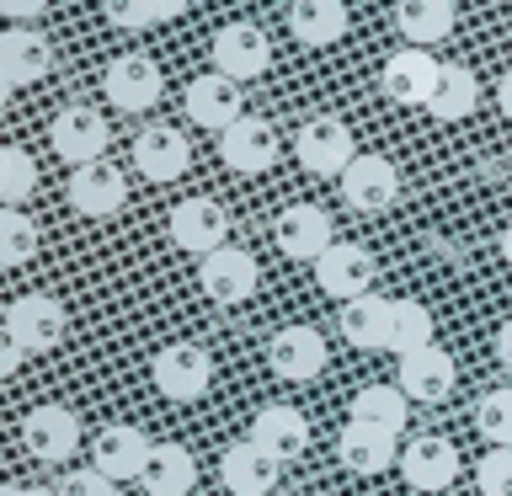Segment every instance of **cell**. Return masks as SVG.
<instances>
[{
    "label": "cell",
    "mask_w": 512,
    "mask_h": 496,
    "mask_svg": "<svg viewBox=\"0 0 512 496\" xmlns=\"http://www.w3.org/2000/svg\"><path fill=\"white\" fill-rule=\"evenodd\" d=\"M150 454H155V438L144 427H134V422H107L91 438V464L107 480H139L144 464H150Z\"/></svg>",
    "instance_id": "obj_7"
},
{
    "label": "cell",
    "mask_w": 512,
    "mask_h": 496,
    "mask_svg": "<svg viewBox=\"0 0 512 496\" xmlns=\"http://www.w3.org/2000/svg\"><path fill=\"white\" fill-rule=\"evenodd\" d=\"M374 278H379L374 251H368V246H352V240H336V246L315 262L320 294H331V299H342V304L374 294Z\"/></svg>",
    "instance_id": "obj_2"
},
{
    "label": "cell",
    "mask_w": 512,
    "mask_h": 496,
    "mask_svg": "<svg viewBox=\"0 0 512 496\" xmlns=\"http://www.w3.org/2000/svg\"><path fill=\"white\" fill-rule=\"evenodd\" d=\"M496 358H502V368H512V315L496 326Z\"/></svg>",
    "instance_id": "obj_41"
},
{
    "label": "cell",
    "mask_w": 512,
    "mask_h": 496,
    "mask_svg": "<svg viewBox=\"0 0 512 496\" xmlns=\"http://www.w3.org/2000/svg\"><path fill=\"white\" fill-rule=\"evenodd\" d=\"M272 496H299V491H272Z\"/></svg>",
    "instance_id": "obj_46"
},
{
    "label": "cell",
    "mask_w": 512,
    "mask_h": 496,
    "mask_svg": "<svg viewBox=\"0 0 512 496\" xmlns=\"http://www.w3.org/2000/svg\"><path fill=\"white\" fill-rule=\"evenodd\" d=\"M390 320H395V299L384 294H363L342 304V336L358 352H390Z\"/></svg>",
    "instance_id": "obj_26"
},
{
    "label": "cell",
    "mask_w": 512,
    "mask_h": 496,
    "mask_svg": "<svg viewBox=\"0 0 512 496\" xmlns=\"http://www.w3.org/2000/svg\"><path fill=\"white\" fill-rule=\"evenodd\" d=\"M278 475H283V464L272 459L267 448H256L251 438L230 443L224 459H219V480H224L230 496H272L278 491Z\"/></svg>",
    "instance_id": "obj_21"
},
{
    "label": "cell",
    "mask_w": 512,
    "mask_h": 496,
    "mask_svg": "<svg viewBox=\"0 0 512 496\" xmlns=\"http://www.w3.org/2000/svg\"><path fill=\"white\" fill-rule=\"evenodd\" d=\"M0 11H6L11 22H32V16L48 11V0H0Z\"/></svg>",
    "instance_id": "obj_39"
},
{
    "label": "cell",
    "mask_w": 512,
    "mask_h": 496,
    "mask_svg": "<svg viewBox=\"0 0 512 496\" xmlns=\"http://www.w3.org/2000/svg\"><path fill=\"white\" fill-rule=\"evenodd\" d=\"M48 70H54V43H48L43 32L11 27L6 38H0V80H6V91L32 86V80H43Z\"/></svg>",
    "instance_id": "obj_24"
},
{
    "label": "cell",
    "mask_w": 512,
    "mask_h": 496,
    "mask_svg": "<svg viewBox=\"0 0 512 496\" xmlns=\"http://www.w3.org/2000/svg\"><path fill=\"white\" fill-rule=\"evenodd\" d=\"M0 496H59V491H48V486H6Z\"/></svg>",
    "instance_id": "obj_44"
},
{
    "label": "cell",
    "mask_w": 512,
    "mask_h": 496,
    "mask_svg": "<svg viewBox=\"0 0 512 496\" xmlns=\"http://www.w3.org/2000/svg\"><path fill=\"white\" fill-rule=\"evenodd\" d=\"M38 187V160H32L22 144H6L0 150V203L6 208H22Z\"/></svg>",
    "instance_id": "obj_33"
},
{
    "label": "cell",
    "mask_w": 512,
    "mask_h": 496,
    "mask_svg": "<svg viewBox=\"0 0 512 496\" xmlns=\"http://www.w3.org/2000/svg\"><path fill=\"white\" fill-rule=\"evenodd\" d=\"M288 32L310 48H326L347 32V0H294L288 6Z\"/></svg>",
    "instance_id": "obj_30"
},
{
    "label": "cell",
    "mask_w": 512,
    "mask_h": 496,
    "mask_svg": "<svg viewBox=\"0 0 512 496\" xmlns=\"http://www.w3.org/2000/svg\"><path fill=\"white\" fill-rule=\"evenodd\" d=\"M432 347V310L422 299H395V320H390V352L411 358V352Z\"/></svg>",
    "instance_id": "obj_32"
},
{
    "label": "cell",
    "mask_w": 512,
    "mask_h": 496,
    "mask_svg": "<svg viewBox=\"0 0 512 496\" xmlns=\"http://www.w3.org/2000/svg\"><path fill=\"white\" fill-rule=\"evenodd\" d=\"M342 198H347V208H358V214H384V208H395V198H400V171L384 155H358L342 171Z\"/></svg>",
    "instance_id": "obj_19"
},
{
    "label": "cell",
    "mask_w": 512,
    "mask_h": 496,
    "mask_svg": "<svg viewBox=\"0 0 512 496\" xmlns=\"http://www.w3.org/2000/svg\"><path fill=\"white\" fill-rule=\"evenodd\" d=\"M150 374H155V390L166 400L192 406V400H203L208 384H214V358H208L198 342H171V347L155 352Z\"/></svg>",
    "instance_id": "obj_1"
},
{
    "label": "cell",
    "mask_w": 512,
    "mask_h": 496,
    "mask_svg": "<svg viewBox=\"0 0 512 496\" xmlns=\"http://www.w3.org/2000/svg\"><path fill=\"white\" fill-rule=\"evenodd\" d=\"M400 475L411 491H448L459 480V448L443 432H416L411 443H400Z\"/></svg>",
    "instance_id": "obj_6"
},
{
    "label": "cell",
    "mask_w": 512,
    "mask_h": 496,
    "mask_svg": "<svg viewBox=\"0 0 512 496\" xmlns=\"http://www.w3.org/2000/svg\"><path fill=\"white\" fill-rule=\"evenodd\" d=\"M326 336H320L315 326H283V331H272V342H267V363H272V374L288 379V384H304V379H315L320 368H326Z\"/></svg>",
    "instance_id": "obj_16"
},
{
    "label": "cell",
    "mask_w": 512,
    "mask_h": 496,
    "mask_svg": "<svg viewBox=\"0 0 512 496\" xmlns=\"http://www.w3.org/2000/svg\"><path fill=\"white\" fill-rule=\"evenodd\" d=\"M107 139H112L107 118L91 112V107H64V112H54V123H48V144H54V155L64 160V166L107 160Z\"/></svg>",
    "instance_id": "obj_3"
},
{
    "label": "cell",
    "mask_w": 512,
    "mask_h": 496,
    "mask_svg": "<svg viewBox=\"0 0 512 496\" xmlns=\"http://www.w3.org/2000/svg\"><path fill=\"white\" fill-rule=\"evenodd\" d=\"M155 11H160V22H171V16L187 11V0H155Z\"/></svg>",
    "instance_id": "obj_42"
},
{
    "label": "cell",
    "mask_w": 512,
    "mask_h": 496,
    "mask_svg": "<svg viewBox=\"0 0 512 496\" xmlns=\"http://www.w3.org/2000/svg\"><path fill=\"white\" fill-rule=\"evenodd\" d=\"M102 11H107V22L118 32H144V27L160 22L155 0H102Z\"/></svg>",
    "instance_id": "obj_37"
},
{
    "label": "cell",
    "mask_w": 512,
    "mask_h": 496,
    "mask_svg": "<svg viewBox=\"0 0 512 496\" xmlns=\"http://www.w3.org/2000/svg\"><path fill=\"white\" fill-rule=\"evenodd\" d=\"M64 326H70V315L54 294H22L6 310V336L22 342L27 352H54L64 342Z\"/></svg>",
    "instance_id": "obj_8"
},
{
    "label": "cell",
    "mask_w": 512,
    "mask_h": 496,
    "mask_svg": "<svg viewBox=\"0 0 512 496\" xmlns=\"http://www.w3.org/2000/svg\"><path fill=\"white\" fill-rule=\"evenodd\" d=\"M272 235H278V251L294 256V262H320L336 246L331 214L320 203H288L278 214V224H272Z\"/></svg>",
    "instance_id": "obj_12"
},
{
    "label": "cell",
    "mask_w": 512,
    "mask_h": 496,
    "mask_svg": "<svg viewBox=\"0 0 512 496\" xmlns=\"http://www.w3.org/2000/svg\"><path fill=\"white\" fill-rule=\"evenodd\" d=\"M32 256H38V224L22 208H6L0 214V267H27Z\"/></svg>",
    "instance_id": "obj_34"
},
{
    "label": "cell",
    "mask_w": 512,
    "mask_h": 496,
    "mask_svg": "<svg viewBox=\"0 0 512 496\" xmlns=\"http://www.w3.org/2000/svg\"><path fill=\"white\" fill-rule=\"evenodd\" d=\"M480 102V86H475V75H470V64H443V75H438V86H432L427 96V112L438 123H459V118H470Z\"/></svg>",
    "instance_id": "obj_31"
},
{
    "label": "cell",
    "mask_w": 512,
    "mask_h": 496,
    "mask_svg": "<svg viewBox=\"0 0 512 496\" xmlns=\"http://www.w3.org/2000/svg\"><path fill=\"white\" fill-rule=\"evenodd\" d=\"M22 448L38 464H64L80 448V422L70 406H32L22 416Z\"/></svg>",
    "instance_id": "obj_14"
},
{
    "label": "cell",
    "mask_w": 512,
    "mask_h": 496,
    "mask_svg": "<svg viewBox=\"0 0 512 496\" xmlns=\"http://www.w3.org/2000/svg\"><path fill=\"white\" fill-rule=\"evenodd\" d=\"M496 102H502V112H507V118H512V70L502 75V86H496Z\"/></svg>",
    "instance_id": "obj_43"
},
{
    "label": "cell",
    "mask_w": 512,
    "mask_h": 496,
    "mask_svg": "<svg viewBox=\"0 0 512 496\" xmlns=\"http://www.w3.org/2000/svg\"><path fill=\"white\" fill-rule=\"evenodd\" d=\"M187 118L198 123V128H235L240 118H246V91H240V80L230 75H219V70H208L198 80H187Z\"/></svg>",
    "instance_id": "obj_13"
},
{
    "label": "cell",
    "mask_w": 512,
    "mask_h": 496,
    "mask_svg": "<svg viewBox=\"0 0 512 496\" xmlns=\"http://www.w3.org/2000/svg\"><path fill=\"white\" fill-rule=\"evenodd\" d=\"M438 75H443V64L427 54V48H400V54L384 59V96L400 107H427V96L432 86H438Z\"/></svg>",
    "instance_id": "obj_23"
},
{
    "label": "cell",
    "mask_w": 512,
    "mask_h": 496,
    "mask_svg": "<svg viewBox=\"0 0 512 496\" xmlns=\"http://www.w3.org/2000/svg\"><path fill=\"white\" fill-rule=\"evenodd\" d=\"M459 384V363L454 352H443L438 342L411 352V358H400V390H406L416 406H443L448 395H454Z\"/></svg>",
    "instance_id": "obj_17"
},
{
    "label": "cell",
    "mask_w": 512,
    "mask_h": 496,
    "mask_svg": "<svg viewBox=\"0 0 512 496\" xmlns=\"http://www.w3.org/2000/svg\"><path fill=\"white\" fill-rule=\"evenodd\" d=\"M502 256H507V267H512V224L502 230Z\"/></svg>",
    "instance_id": "obj_45"
},
{
    "label": "cell",
    "mask_w": 512,
    "mask_h": 496,
    "mask_svg": "<svg viewBox=\"0 0 512 496\" xmlns=\"http://www.w3.org/2000/svg\"><path fill=\"white\" fill-rule=\"evenodd\" d=\"M214 70L219 75H230V80H256V75H267V64H272V43H267V32L256 27V22H230V27H219L214 32Z\"/></svg>",
    "instance_id": "obj_11"
},
{
    "label": "cell",
    "mask_w": 512,
    "mask_h": 496,
    "mask_svg": "<svg viewBox=\"0 0 512 496\" xmlns=\"http://www.w3.org/2000/svg\"><path fill=\"white\" fill-rule=\"evenodd\" d=\"M171 240L192 256H214L219 246H230V214L214 198H182L171 208Z\"/></svg>",
    "instance_id": "obj_15"
},
{
    "label": "cell",
    "mask_w": 512,
    "mask_h": 496,
    "mask_svg": "<svg viewBox=\"0 0 512 496\" xmlns=\"http://www.w3.org/2000/svg\"><path fill=\"white\" fill-rule=\"evenodd\" d=\"M336 459L352 475H384L400 464V438L384 427H368V422H347L336 432Z\"/></svg>",
    "instance_id": "obj_20"
},
{
    "label": "cell",
    "mask_w": 512,
    "mask_h": 496,
    "mask_svg": "<svg viewBox=\"0 0 512 496\" xmlns=\"http://www.w3.org/2000/svg\"><path fill=\"white\" fill-rule=\"evenodd\" d=\"M278 155H283L278 128H272L267 118H251V112L235 128H224V134H219V160L235 176H262V171L278 166Z\"/></svg>",
    "instance_id": "obj_5"
},
{
    "label": "cell",
    "mask_w": 512,
    "mask_h": 496,
    "mask_svg": "<svg viewBox=\"0 0 512 496\" xmlns=\"http://www.w3.org/2000/svg\"><path fill=\"white\" fill-rule=\"evenodd\" d=\"M475 427L491 448H512V390H486L475 400Z\"/></svg>",
    "instance_id": "obj_35"
},
{
    "label": "cell",
    "mask_w": 512,
    "mask_h": 496,
    "mask_svg": "<svg viewBox=\"0 0 512 496\" xmlns=\"http://www.w3.org/2000/svg\"><path fill=\"white\" fill-rule=\"evenodd\" d=\"M262 283L256 272V256L240 251V246H219L214 256H198V288L214 304H246Z\"/></svg>",
    "instance_id": "obj_10"
},
{
    "label": "cell",
    "mask_w": 512,
    "mask_h": 496,
    "mask_svg": "<svg viewBox=\"0 0 512 496\" xmlns=\"http://www.w3.org/2000/svg\"><path fill=\"white\" fill-rule=\"evenodd\" d=\"M139 480L150 496H192L198 491V459L182 443H155V454H150Z\"/></svg>",
    "instance_id": "obj_27"
},
{
    "label": "cell",
    "mask_w": 512,
    "mask_h": 496,
    "mask_svg": "<svg viewBox=\"0 0 512 496\" xmlns=\"http://www.w3.org/2000/svg\"><path fill=\"white\" fill-rule=\"evenodd\" d=\"M54 491H59V496H118V480H107V475L91 464V470H70Z\"/></svg>",
    "instance_id": "obj_38"
},
{
    "label": "cell",
    "mask_w": 512,
    "mask_h": 496,
    "mask_svg": "<svg viewBox=\"0 0 512 496\" xmlns=\"http://www.w3.org/2000/svg\"><path fill=\"white\" fill-rule=\"evenodd\" d=\"M358 160V144H352V128L342 118H331V112H320L299 128V166L310 176H336L342 182V171Z\"/></svg>",
    "instance_id": "obj_4"
},
{
    "label": "cell",
    "mask_w": 512,
    "mask_h": 496,
    "mask_svg": "<svg viewBox=\"0 0 512 496\" xmlns=\"http://www.w3.org/2000/svg\"><path fill=\"white\" fill-rule=\"evenodd\" d=\"M70 208L75 214H86V219H107V214H118L123 198H128V182H123V171L112 166V160H91V166H75L70 171Z\"/></svg>",
    "instance_id": "obj_22"
},
{
    "label": "cell",
    "mask_w": 512,
    "mask_h": 496,
    "mask_svg": "<svg viewBox=\"0 0 512 496\" xmlns=\"http://www.w3.org/2000/svg\"><path fill=\"white\" fill-rule=\"evenodd\" d=\"M22 358H27V347L6 336V347H0V374H16V368H22Z\"/></svg>",
    "instance_id": "obj_40"
},
{
    "label": "cell",
    "mask_w": 512,
    "mask_h": 496,
    "mask_svg": "<svg viewBox=\"0 0 512 496\" xmlns=\"http://www.w3.org/2000/svg\"><path fill=\"white\" fill-rule=\"evenodd\" d=\"M475 486L486 496H512V448H491V454H480Z\"/></svg>",
    "instance_id": "obj_36"
},
{
    "label": "cell",
    "mask_w": 512,
    "mask_h": 496,
    "mask_svg": "<svg viewBox=\"0 0 512 496\" xmlns=\"http://www.w3.org/2000/svg\"><path fill=\"white\" fill-rule=\"evenodd\" d=\"M187 166H192V144H187L182 128L150 123L134 139V171L144 182H176V176H187Z\"/></svg>",
    "instance_id": "obj_18"
},
{
    "label": "cell",
    "mask_w": 512,
    "mask_h": 496,
    "mask_svg": "<svg viewBox=\"0 0 512 496\" xmlns=\"http://www.w3.org/2000/svg\"><path fill=\"white\" fill-rule=\"evenodd\" d=\"M251 443L267 448L278 464H294L304 448H310V422H304L294 406H267V411H256V422H251Z\"/></svg>",
    "instance_id": "obj_25"
},
{
    "label": "cell",
    "mask_w": 512,
    "mask_h": 496,
    "mask_svg": "<svg viewBox=\"0 0 512 496\" xmlns=\"http://www.w3.org/2000/svg\"><path fill=\"white\" fill-rule=\"evenodd\" d=\"M102 91L118 112H150L160 102V91H166V75H160V64L144 59V54H118L102 75Z\"/></svg>",
    "instance_id": "obj_9"
},
{
    "label": "cell",
    "mask_w": 512,
    "mask_h": 496,
    "mask_svg": "<svg viewBox=\"0 0 512 496\" xmlns=\"http://www.w3.org/2000/svg\"><path fill=\"white\" fill-rule=\"evenodd\" d=\"M352 416L347 422H368V427H384V432H406V422H411V395L400 390V384H363L358 395H352V406H347Z\"/></svg>",
    "instance_id": "obj_29"
},
{
    "label": "cell",
    "mask_w": 512,
    "mask_h": 496,
    "mask_svg": "<svg viewBox=\"0 0 512 496\" xmlns=\"http://www.w3.org/2000/svg\"><path fill=\"white\" fill-rule=\"evenodd\" d=\"M454 0H400L395 6V27L411 48H432L454 32Z\"/></svg>",
    "instance_id": "obj_28"
}]
</instances>
